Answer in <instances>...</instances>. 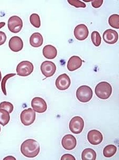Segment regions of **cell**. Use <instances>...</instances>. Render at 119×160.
<instances>
[{"mask_svg": "<svg viewBox=\"0 0 119 160\" xmlns=\"http://www.w3.org/2000/svg\"><path fill=\"white\" fill-rule=\"evenodd\" d=\"M21 152L22 154L29 158L37 157L40 152V146L37 141L29 139L21 144Z\"/></svg>", "mask_w": 119, "mask_h": 160, "instance_id": "6da1fadb", "label": "cell"}, {"mask_svg": "<svg viewBox=\"0 0 119 160\" xmlns=\"http://www.w3.org/2000/svg\"><path fill=\"white\" fill-rule=\"evenodd\" d=\"M95 92L98 98L100 99L107 100L112 94V86L108 82H101L96 85Z\"/></svg>", "mask_w": 119, "mask_h": 160, "instance_id": "7a4b0ae2", "label": "cell"}, {"mask_svg": "<svg viewBox=\"0 0 119 160\" xmlns=\"http://www.w3.org/2000/svg\"><path fill=\"white\" fill-rule=\"evenodd\" d=\"M76 98L82 103H87L92 99L93 91L88 86H81L77 89Z\"/></svg>", "mask_w": 119, "mask_h": 160, "instance_id": "3957f363", "label": "cell"}, {"mask_svg": "<svg viewBox=\"0 0 119 160\" xmlns=\"http://www.w3.org/2000/svg\"><path fill=\"white\" fill-rule=\"evenodd\" d=\"M34 69V65L32 63L28 61H23L17 66L16 72L20 76H28L32 73Z\"/></svg>", "mask_w": 119, "mask_h": 160, "instance_id": "277c9868", "label": "cell"}, {"mask_svg": "<svg viewBox=\"0 0 119 160\" xmlns=\"http://www.w3.org/2000/svg\"><path fill=\"white\" fill-rule=\"evenodd\" d=\"M36 112L31 108L23 110L20 115V119L22 124L25 126L32 125L36 119Z\"/></svg>", "mask_w": 119, "mask_h": 160, "instance_id": "5b68a950", "label": "cell"}, {"mask_svg": "<svg viewBox=\"0 0 119 160\" xmlns=\"http://www.w3.org/2000/svg\"><path fill=\"white\" fill-rule=\"evenodd\" d=\"M69 129L73 133L79 134L82 132L84 127V121L82 118L76 116L73 118L69 122Z\"/></svg>", "mask_w": 119, "mask_h": 160, "instance_id": "8992f818", "label": "cell"}, {"mask_svg": "<svg viewBox=\"0 0 119 160\" xmlns=\"http://www.w3.org/2000/svg\"><path fill=\"white\" fill-rule=\"evenodd\" d=\"M8 28L13 33L20 32L23 27V22L19 17L14 16L11 17L8 20Z\"/></svg>", "mask_w": 119, "mask_h": 160, "instance_id": "52a82bcc", "label": "cell"}, {"mask_svg": "<svg viewBox=\"0 0 119 160\" xmlns=\"http://www.w3.org/2000/svg\"><path fill=\"white\" fill-rule=\"evenodd\" d=\"M31 107L35 112L39 113L46 112L47 109L46 102L43 98L39 97H36L32 99Z\"/></svg>", "mask_w": 119, "mask_h": 160, "instance_id": "ba28073f", "label": "cell"}, {"mask_svg": "<svg viewBox=\"0 0 119 160\" xmlns=\"http://www.w3.org/2000/svg\"><path fill=\"white\" fill-rule=\"evenodd\" d=\"M40 68L42 73L47 78L53 76L56 70L55 64L49 61H45L43 62Z\"/></svg>", "mask_w": 119, "mask_h": 160, "instance_id": "9c48e42d", "label": "cell"}, {"mask_svg": "<svg viewBox=\"0 0 119 160\" xmlns=\"http://www.w3.org/2000/svg\"><path fill=\"white\" fill-rule=\"evenodd\" d=\"M71 84L69 76L66 73L60 75L56 80V86L57 89L61 91L66 90Z\"/></svg>", "mask_w": 119, "mask_h": 160, "instance_id": "30bf717a", "label": "cell"}, {"mask_svg": "<svg viewBox=\"0 0 119 160\" xmlns=\"http://www.w3.org/2000/svg\"><path fill=\"white\" fill-rule=\"evenodd\" d=\"M89 31L87 26L84 24H80L77 26L74 29V35L79 41H84L89 36Z\"/></svg>", "mask_w": 119, "mask_h": 160, "instance_id": "8fae6325", "label": "cell"}, {"mask_svg": "<svg viewBox=\"0 0 119 160\" xmlns=\"http://www.w3.org/2000/svg\"><path fill=\"white\" fill-rule=\"evenodd\" d=\"M62 144L64 149L71 151L76 146V139L71 134H68L62 138Z\"/></svg>", "mask_w": 119, "mask_h": 160, "instance_id": "7c38bea8", "label": "cell"}, {"mask_svg": "<svg viewBox=\"0 0 119 160\" xmlns=\"http://www.w3.org/2000/svg\"><path fill=\"white\" fill-rule=\"evenodd\" d=\"M87 139L89 142L93 145L100 144L103 141V135L98 130H90L87 134Z\"/></svg>", "mask_w": 119, "mask_h": 160, "instance_id": "4fadbf2b", "label": "cell"}, {"mask_svg": "<svg viewBox=\"0 0 119 160\" xmlns=\"http://www.w3.org/2000/svg\"><path fill=\"white\" fill-rule=\"evenodd\" d=\"M104 41L109 44H114L117 42L119 35L116 30L113 29H107L103 35Z\"/></svg>", "mask_w": 119, "mask_h": 160, "instance_id": "5bb4252c", "label": "cell"}, {"mask_svg": "<svg viewBox=\"0 0 119 160\" xmlns=\"http://www.w3.org/2000/svg\"><path fill=\"white\" fill-rule=\"evenodd\" d=\"M9 46L11 51L18 52L21 51L23 48V41L18 36H13L9 41Z\"/></svg>", "mask_w": 119, "mask_h": 160, "instance_id": "9a60e30c", "label": "cell"}, {"mask_svg": "<svg viewBox=\"0 0 119 160\" xmlns=\"http://www.w3.org/2000/svg\"><path fill=\"white\" fill-rule=\"evenodd\" d=\"M83 61L78 56L71 57L68 61L67 69L69 71H74L80 68Z\"/></svg>", "mask_w": 119, "mask_h": 160, "instance_id": "2e32d148", "label": "cell"}, {"mask_svg": "<svg viewBox=\"0 0 119 160\" xmlns=\"http://www.w3.org/2000/svg\"><path fill=\"white\" fill-rule=\"evenodd\" d=\"M43 55L46 59H55L57 55V50L55 46L47 45L43 48Z\"/></svg>", "mask_w": 119, "mask_h": 160, "instance_id": "e0dca14e", "label": "cell"}, {"mask_svg": "<svg viewBox=\"0 0 119 160\" xmlns=\"http://www.w3.org/2000/svg\"><path fill=\"white\" fill-rule=\"evenodd\" d=\"M30 44L34 48H38L43 44V36L39 32H34L30 38Z\"/></svg>", "mask_w": 119, "mask_h": 160, "instance_id": "ac0fdd59", "label": "cell"}, {"mask_svg": "<svg viewBox=\"0 0 119 160\" xmlns=\"http://www.w3.org/2000/svg\"><path fill=\"white\" fill-rule=\"evenodd\" d=\"M96 153L92 148H86L82 153V159L83 160H95Z\"/></svg>", "mask_w": 119, "mask_h": 160, "instance_id": "d6986e66", "label": "cell"}, {"mask_svg": "<svg viewBox=\"0 0 119 160\" xmlns=\"http://www.w3.org/2000/svg\"><path fill=\"white\" fill-rule=\"evenodd\" d=\"M10 120V113L7 111L0 109V124L5 126L9 122Z\"/></svg>", "mask_w": 119, "mask_h": 160, "instance_id": "ffe728a7", "label": "cell"}, {"mask_svg": "<svg viewBox=\"0 0 119 160\" xmlns=\"http://www.w3.org/2000/svg\"><path fill=\"white\" fill-rule=\"evenodd\" d=\"M117 148L114 145H108L103 149V155L106 158H111L116 154Z\"/></svg>", "mask_w": 119, "mask_h": 160, "instance_id": "44dd1931", "label": "cell"}, {"mask_svg": "<svg viewBox=\"0 0 119 160\" xmlns=\"http://www.w3.org/2000/svg\"><path fill=\"white\" fill-rule=\"evenodd\" d=\"M108 23L114 28L119 29V15L114 14L108 18Z\"/></svg>", "mask_w": 119, "mask_h": 160, "instance_id": "7402d4cb", "label": "cell"}, {"mask_svg": "<svg viewBox=\"0 0 119 160\" xmlns=\"http://www.w3.org/2000/svg\"><path fill=\"white\" fill-rule=\"evenodd\" d=\"M30 21L31 23L34 26V27L37 28H39V27H40V25H41L40 19L39 15L37 13H33L31 15Z\"/></svg>", "mask_w": 119, "mask_h": 160, "instance_id": "603a6c76", "label": "cell"}, {"mask_svg": "<svg viewBox=\"0 0 119 160\" xmlns=\"http://www.w3.org/2000/svg\"><path fill=\"white\" fill-rule=\"evenodd\" d=\"M91 39L93 44L95 46H99L101 43V37L99 32L94 31L91 34Z\"/></svg>", "mask_w": 119, "mask_h": 160, "instance_id": "cb8c5ba5", "label": "cell"}, {"mask_svg": "<svg viewBox=\"0 0 119 160\" xmlns=\"http://www.w3.org/2000/svg\"><path fill=\"white\" fill-rule=\"evenodd\" d=\"M0 109L6 110L9 112V113H11L13 110V105L9 102H2L0 103Z\"/></svg>", "mask_w": 119, "mask_h": 160, "instance_id": "d4e9b609", "label": "cell"}, {"mask_svg": "<svg viewBox=\"0 0 119 160\" xmlns=\"http://www.w3.org/2000/svg\"><path fill=\"white\" fill-rule=\"evenodd\" d=\"M16 76L15 73H9L6 75V76H4L1 82V88H2V92L4 93V94L7 95V92H6V82H7V80L9 78H10L11 77Z\"/></svg>", "mask_w": 119, "mask_h": 160, "instance_id": "484cf974", "label": "cell"}, {"mask_svg": "<svg viewBox=\"0 0 119 160\" xmlns=\"http://www.w3.org/2000/svg\"><path fill=\"white\" fill-rule=\"evenodd\" d=\"M71 6H74L75 8H85L86 7L85 4L83 2L79 1V0H71V1H68Z\"/></svg>", "mask_w": 119, "mask_h": 160, "instance_id": "4316f807", "label": "cell"}, {"mask_svg": "<svg viewBox=\"0 0 119 160\" xmlns=\"http://www.w3.org/2000/svg\"><path fill=\"white\" fill-rule=\"evenodd\" d=\"M103 3V0L98 1H92V5L94 8H98L102 5Z\"/></svg>", "mask_w": 119, "mask_h": 160, "instance_id": "83f0119b", "label": "cell"}, {"mask_svg": "<svg viewBox=\"0 0 119 160\" xmlns=\"http://www.w3.org/2000/svg\"><path fill=\"white\" fill-rule=\"evenodd\" d=\"M7 40V36L3 32L0 31V46L4 44Z\"/></svg>", "mask_w": 119, "mask_h": 160, "instance_id": "f1b7e54d", "label": "cell"}, {"mask_svg": "<svg viewBox=\"0 0 119 160\" xmlns=\"http://www.w3.org/2000/svg\"><path fill=\"white\" fill-rule=\"evenodd\" d=\"M61 160H75L76 158L75 157H74L73 155L69 154H66L62 156L61 158Z\"/></svg>", "mask_w": 119, "mask_h": 160, "instance_id": "f546056e", "label": "cell"}, {"mask_svg": "<svg viewBox=\"0 0 119 160\" xmlns=\"http://www.w3.org/2000/svg\"><path fill=\"white\" fill-rule=\"evenodd\" d=\"M4 160H16V158H13V157H7V158H4Z\"/></svg>", "mask_w": 119, "mask_h": 160, "instance_id": "4dcf8cb0", "label": "cell"}, {"mask_svg": "<svg viewBox=\"0 0 119 160\" xmlns=\"http://www.w3.org/2000/svg\"><path fill=\"white\" fill-rule=\"evenodd\" d=\"M6 25V23L4 22H0V29L2 28V27H3Z\"/></svg>", "mask_w": 119, "mask_h": 160, "instance_id": "1f68e13d", "label": "cell"}, {"mask_svg": "<svg viewBox=\"0 0 119 160\" xmlns=\"http://www.w3.org/2000/svg\"><path fill=\"white\" fill-rule=\"evenodd\" d=\"M1 79H2V75H1V71H0V82L1 80Z\"/></svg>", "mask_w": 119, "mask_h": 160, "instance_id": "d6a6232c", "label": "cell"}, {"mask_svg": "<svg viewBox=\"0 0 119 160\" xmlns=\"http://www.w3.org/2000/svg\"><path fill=\"white\" fill-rule=\"evenodd\" d=\"M0 132H1V127H0Z\"/></svg>", "mask_w": 119, "mask_h": 160, "instance_id": "836d02e7", "label": "cell"}]
</instances>
